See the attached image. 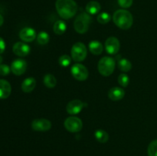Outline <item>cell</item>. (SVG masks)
Masks as SVG:
<instances>
[{"instance_id": "4", "label": "cell", "mask_w": 157, "mask_h": 156, "mask_svg": "<svg viewBox=\"0 0 157 156\" xmlns=\"http://www.w3.org/2000/svg\"><path fill=\"white\" fill-rule=\"evenodd\" d=\"M115 60L111 57H104L99 61L98 69L99 73L104 76H108L113 73L115 69Z\"/></svg>"}, {"instance_id": "10", "label": "cell", "mask_w": 157, "mask_h": 156, "mask_svg": "<svg viewBox=\"0 0 157 156\" xmlns=\"http://www.w3.org/2000/svg\"><path fill=\"white\" fill-rule=\"evenodd\" d=\"M27 69V62L25 60L15 59L11 64V70L12 73L17 76H20L25 73Z\"/></svg>"}, {"instance_id": "1", "label": "cell", "mask_w": 157, "mask_h": 156, "mask_svg": "<svg viewBox=\"0 0 157 156\" xmlns=\"http://www.w3.org/2000/svg\"><path fill=\"white\" fill-rule=\"evenodd\" d=\"M55 8L58 15L64 19H70L75 16L78 9L74 0H57Z\"/></svg>"}, {"instance_id": "3", "label": "cell", "mask_w": 157, "mask_h": 156, "mask_svg": "<svg viewBox=\"0 0 157 156\" xmlns=\"http://www.w3.org/2000/svg\"><path fill=\"white\" fill-rule=\"evenodd\" d=\"M92 21L90 15L86 12H82L80 14L74 22L75 30L79 34H84L88 31L89 26Z\"/></svg>"}, {"instance_id": "12", "label": "cell", "mask_w": 157, "mask_h": 156, "mask_svg": "<svg viewBox=\"0 0 157 156\" xmlns=\"http://www.w3.org/2000/svg\"><path fill=\"white\" fill-rule=\"evenodd\" d=\"M19 38L25 42H32L37 38L36 32L34 28L26 27L21 29L19 32Z\"/></svg>"}, {"instance_id": "8", "label": "cell", "mask_w": 157, "mask_h": 156, "mask_svg": "<svg viewBox=\"0 0 157 156\" xmlns=\"http://www.w3.org/2000/svg\"><path fill=\"white\" fill-rule=\"evenodd\" d=\"M105 49L106 51L109 54L114 55L118 53L121 48V43H120L119 40L115 37H110L107 38L105 41Z\"/></svg>"}, {"instance_id": "26", "label": "cell", "mask_w": 157, "mask_h": 156, "mask_svg": "<svg viewBox=\"0 0 157 156\" xmlns=\"http://www.w3.org/2000/svg\"><path fill=\"white\" fill-rule=\"evenodd\" d=\"M149 156H157V139L152 141L147 148Z\"/></svg>"}, {"instance_id": "11", "label": "cell", "mask_w": 157, "mask_h": 156, "mask_svg": "<svg viewBox=\"0 0 157 156\" xmlns=\"http://www.w3.org/2000/svg\"><path fill=\"white\" fill-rule=\"evenodd\" d=\"M84 106L82 101L79 99H74L70 101L66 106V110L70 115H77L81 112Z\"/></svg>"}, {"instance_id": "6", "label": "cell", "mask_w": 157, "mask_h": 156, "mask_svg": "<svg viewBox=\"0 0 157 156\" xmlns=\"http://www.w3.org/2000/svg\"><path fill=\"white\" fill-rule=\"evenodd\" d=\"M71 75L75 80L79 81L86 80L88 77V70L85 66L81 64H75L71 68Z\"/></svg>"}, {"instance_id": "25", "label": "cell", "mask_w": 157, "mask_h": 156, "mask_svg": "<svg viewBox=\"0 0 157 156\" xmlns=\"http://www.w3.org/2000/svg\"><path fill=\"white\" fill-rule=\"evenodd\" d=\"M72 58H71L69 55L67 54H63L62 56H61L58 60V63H59L60 65L63 67H67L71 64Z\"/></svg>"}, {"instance_id": "32", "label": "cell", "mask_w": 157, "mask_h": 156, "mask_svg": "<svg viewBox=\"0 0 157 156\" xmlns=\"http://www.w3.org/2000/svg\"><path fill=\"white\" fill-rule=\"evenodd\" d=\"M2 58L1 56H0V65L2 64Z\"/></svg>"}, {"instance_id": "14", "label": "cell", "mask_w": 157, "mask_h": 156, "mask_svg": "<svg viewBox=\"0 0 157 156\" xmlns=\"http://www.w3.org/2000/svg\"><path fill=\"white\" fill-rule=\"evenodd\" d=\"M124 96H125V91L121 87H113L108 92L109 99L113 101L121 100L124 97Z\"/></svg>"}, {"instance_id": "28", "label": "cell", "mask_w": 157, "mask_h": 156, "mask_svg": "<svg viewBox=\"0 0 157 156\" xmlns=\"http://www.w3.org/2000/svg\"><path fill=\"white\" fill-rule=\"evenodd\" d=\"M133 0H117V2L121 7L124 9L130 8L133 5Z\"/></svg>"}, {"instance_id": "30", "label": "cell", "mask_w": 157, "mask_h": 156, "mask_svg": "<svg viewBox=\"0 0 157 156\" xmlns=\"http://www.w3.org/2000/svg\"><path fill=\"white\" fill-rule=\"evenodd\" d=\"M6 50V43L4 40L0 37V54H2Z\"/></svg>"}, {"instance_id": "22", "label": "cell", "mask_w": 157, "mask_h": 156, "mask_svg": "<svg viewBox=\"0 0 157 156\" xmlns=\"http://www.w3.org/2000/svg\"><path fill=\"white\" fill-rule=\"evenodd\" d=\"M43 83H44V86L48 88H54L57 84V80L55 76L50 74V73H48L44 76Z\"/></svg>"}, {"instance_id": "13", "label": "cell", "mask_w": 157, "mask_h": 156, "mask_svg": "<svg viewBox=\"0 0 157 156\" xmlns=\"http://www.w3.org/2000/svg\"><path fill=\"white\" fill-rule=\"evenodd\" d=\"M14 54L17 56L19 57H25L29 54L31 51V48L29 45L24 42H17L13 45L12 48Z\"/></svg>"}, {"instance_id": "15", "label": "cell", "mask_w": 157, "mask_h": 156, "mask_svg": "<svg viewBox=\"0 0 157 156\" xmlns=\"http://www.w3.org/2000/svg\"><path fill=\"white\" fill-rule=\"evenodd\" d=\"M12 92L10 84L6 80H0V99H6L9 97Z\"/></svg>"}, {"instance_id": "7", "label": "cell", "mask_w": 157, "mask_h": 156, "mask_svg": "<svg viewBox=\"0 0 157 156\" xmlns=\"http://www.w3.org/2000/svg\"><path fill=\"white\" fill-rule=\"evenodd\" d=\"M64 125V128L70 132H78L82 129L83 122L77 116H70L65 119Z\"/></svg>"}, {"instance_id": "16", "label": "cell", "mask_w": 157, "mask_h": 156, "mask_svg": "<svg viewBox=\"0 0 157 156\" xmlns=\"http://www.w3.org/2000/svg\"><path fill=\"white\" fill-rule=\"evenodd\" d=\"M36 87V80L34 77H27L21 84V90L25 93H31Z\"/></svg>"}, {"instance_id": "27", "label": "cell", "mask_w": 157, "mask_h": 156, "mask_svg": "<svg viewBox=\"0 0 157 156\" xmlns=\"http://www.w3.org/2000/svg\"><path fill=\"white\" fill-rule=\"evenodd\" d=\"M118 83L121 86L124 87H127L130 83V78L129 76L126 73H121L118 76Z\"/></svg>"}, {"instance_id": "2", "label": "cell", "mask_w": 157, "mask_h": 156, "mask_svg": "<svg viewBox=\"0 0 157 156\" xmlns=\"http://www.w3.org/2000/svg\"><path fill=\"white\" fill-rule=\"evenodd\" d=\"M113 21L119 28L127 30L133 25V18L129 11L126 9H119L113 14Z\"/></svg>"}, {"instance_id": "29", "label": "cell", "mask_w": 157, "mask_h": 156, "mask_svg": "<svg viewBox=\"0 0 157 156\" xmlns=\"http://www.w3.org/2000/svg\"><path fill=\"white\" fill-rule=\"evenodd\" d=\"M11 67H9L7 64H1L0 65V75L6 76L10 73Z\"/></svg>"}, {"instance_id": "20", "label": "cell", "mask_w": 157, "mask_h": 156, "mask_svg": "<svg viewBox=\"0 0 157 156\" xmlns=\"http://www.w3.org/2000/svg\"><path fill=\"white\" fill-rule=\"evenodd\" d=\"M94 137L101 143H105L108 141L109 135L106 131L103 129H98L94 132Z\"/></svg>"}, {"instance_id": "21", "label": "cell", "mask_w": 157, "mask_h": 156, "mask_svg": "<svg viewBox=\"0 0 157 156\" xmlns=\"http://www.w3.org/2000/svg\"><path fill=\"white\" fill-rule=\"evenodd\" d=\"M118 67L123 72H128L131 70L132 64L127 58H121L118 61Z\"/></svg>"}, {"instance_id": "23", "label": "cell", "mask_w": 157, "mask_h": 156, "mask_svg": "<svg viewBox=\"0 0 157 156\" xmlns=\"http://www.w3.org/2000/svg\"><path fill=\"white\" fill-rule=\"evenodd\" d=\"M50 37L46 32H41L37 35V41L41 45H44L49 42Z\"/></svg>"}, {"instance_id": "24", "label": "cell", "mask_w": 157, "mask_h": 156, "mask_svg": "<svg viewBox=\"0 0 157 156\" xmlns=\"http://www.w3.org/2000/svg\"><path fill=\"white\" fill-rule=\"evenodd\" d=\"M111 16L107 12H101L97 17V20L100 24H107L110 21Z\"/></svg>"}, {"instance_id": "18", "label": "cell", "mask_w": 157, "mask_h": 156, "mask_svg": "<svg viewBox=\"0 0 157 156\" xmlns=\"http://www.w3.org/2000/svg\"><path fill=\"white\" fill-rule=\"evenodd\" d=\"M101 6L97 1H90L86 6V12L89 15H96L101 11Z\"/></svg>"}, {"instance_id": "9", "label": "cell", "mask_w": 157, "mask_h": 156, "mask_svg": "<svg viewBox=\"0 0 157 156\" xmlns=\"http://www.w3.org/2000/svg\"><path fill=\"white\" fill-rule=\"evenodd\" d=\"M32 128L37 132L48 131L52 128V122L46 119H34L32 122Z\"/></svg>"}, {"instance_id": "19", "label": "cell", "mask_w": 157, "mask_h": 156, "mask_svg": "<svg viewBox=\"0 0 157 156\" xmlns=\"http://www.w3.org/2000/svg\"><path fill=\"white\" fill-rule=\"evenodd\" d=\"M66 29H67V24L64 22V21H61V20H58L54 24L53 26V30L56 35H61L66 32Z\"/></svg>"}, {"instance_id": "17", "label": "cell", "mask_w": 157, "mask_h": 156, "mask_svg": "<svg viewBox=\"0 0 157 156\" xmlns=\"http://www.w3.org/2000/svg\"><path fill=\"white\" fill-rule=\"evenodd\" d=\"M89 50L93 54L100 55L104 50V47L99 41H91L89 43Z\"/></svg>"}, {"instance_id": "5", "label": "cell", "mask_w": 157, "mask_h": 156, "mask_svg": "<svg viewBox=\"0 0 157 156\" xmlns=\"http://www.w3.org/2000/svg\"><path fill=\"white\" fill-rule=\"evenodd\" d=\"M87 50L85 44L82 42H76L73 44L71 50V58L75 62H81L87 57Z\"/></svg>"}, {"instance_id": "31", "label": "cell", "mask_w": 157, "mask_h": 156, "mask_svg": "<svg viewBox=\"0 0 157 156\" xmlns=\"http://www.w3.org/2000/svg\"><path fill=\"white\" fill-rule=\"evenodd\" d=\"M3 22H4V18H3L2 15H0V26L2 25Z\"/></svg>"}]
</instances>
